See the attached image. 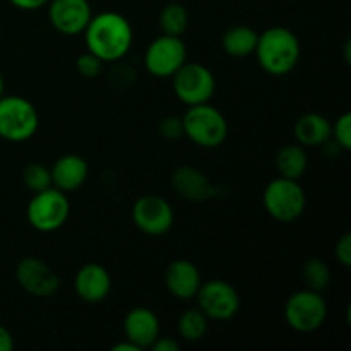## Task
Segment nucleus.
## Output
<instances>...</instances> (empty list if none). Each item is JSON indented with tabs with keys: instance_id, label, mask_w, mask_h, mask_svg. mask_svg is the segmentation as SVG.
Returning <instances> with one entry per match:
<instances>
[{
	"instance_id": "f257e3e1",
	"label": "nucleus",
	"mask_w": 351,
	"mask_h": 351,
	"mask_svg": "<svg viewBox=\"0 0 351 351\" xmlns=\"http://www.w3.org/2000/svg\"><path fill=\"white\" fill-rule=\"evenodd\" d=\"M86 48L103 62H117L125 57L134 43V29L125 16L113 10L93 14L84 29Z\"/></svg>"
},
{
	"instance_id": "f03ea898",
	"label": "nucleus",
	"mask_w": 351,
	"mask_h": 351,
	"mask_svg": "<svg viewBox=\"0 0 351 351\" xmlns=\"http://www.w3.org/2000/svg\"><path fill=\"white\" fill-rule=\"evenodd\" d=\"M254 53L263 71L281 77L290 74L300 62V40L288 27L273 26L259 33Z\"/></svg>"
},
{
	"instance_id": "7ed1b4c3",
	"label": "nucleus",
	"mask_w": 351,
	"mask_h": 351,
	"mask_svg": "<svg viewBox=\"0 0 351 351\" xmlns=\"http://www.w3.org/2000/svg\"><path fill=\"white\" fill-rule=\"evenodd\" d=\"M182 123L184 136L204 149L221 146L228 137V122L225 115L209 103L187 106V112L182 117Z\"/></svg>"
},
{
	"instance_id": "20e7f679",
	"label": "nucleus",
	"mask_w": 351,
	"mask_h": 351,
	"mask_svg": "<svg viewBox=\"0 0 351 351\" xmlns=\"http://www.w3.org/2000/svg\"><path fill=\"white\" fill-rule=\"evenodd\" d=\"M263 204L267 215L281 223H291L300 218L307 206V195L298 180L278 177L266 185Z\"/></svg>"
},
{
	"instance_id": "39448f33",
	"label": "nucleus",
	"mask_w": 351,
	"mask_h": 351,
	"mask_svg": "<svg viewBox=\"0 0 351 351\" xmlns=\"http://www.w3.org/2000/svg\"><path fill=\"white\" fill-rule=\"evenodd\" d=\"M40 115L29 99L3 95L0 98V137L9 143H24L38 132Z\"/></svg>"
},
{
	"instance_id": "423d86ee",
	"label": "nucleus",
	"mask_w": 351,
	"mask_h": 351,
	"mask_svg": "<svg viewBox=\"0 0 351 351\" xmlns=\"http://www.w3.org/2000/svg\"><path fill=\"white\" fill-rule=\"evenodd\" d=\"M71 215V202L67 194L55 187L34 192L27 202L26 218L31 228L40 233H51L60 230Z\"/></svg>"
},
{
	"instance_id": "0eeeda50",
	"label": "nucleus",
	"mask_w": 351,
	"mask_h": 351,
	"mask_svg": "<svg viewBox=\"0 0 351 351\" xmlns=\"http://www.w3.org/2000/svg\"><path fill=\"white\" fill-rule=\"evenodd\" d=\"M283 314L293 331L314 332L321 329L328 319V304L322 293L304 288L288 297Z\"/></svg>"
},
{
	"instance_id": "6e6552de",
	"label": "nucleus",
	"mask_w": 351,
	"mask_h": 351,
	"mask_svg": "<svg viewBox=\"0 0 351 351\" xmlns=\"http://www.w3.org/2000/svg\"><path fill=\"white\" fill-rule=\"evenodd\" d=\"M173 93L184 105L209 103L216 91V77L206 65L185 62L173 75Z\"/></svg>"
},
{
	"instance_id": "1a4fd4ad",
	"label": "nucleus",
	"mask_w": 351,
	"mask_h": 351,
	"mask_svg": "<svg viewBox=\"0 0 351 351\" xmlns=\"http://www.w3.org/2000/svg\"><path fill=\"white\" fill-rule=\"evenodd\" d=\"M195 298L199 308L213 321H230L240 311V295L228 281H202Z\"/></svg>"
},
{
	"instance_id": "9d476101",
	"label": "nucleus",
	"mask_w": 351,
	"mask_h": 351,
	"mask_svg": "<svg viewBox=\"0 0 351 351\" xmlns=\"http://www.w3.org/2000/svg\"><path fill=\"white\" fill-rule=\"evenodd\" d=\"M187 62V47L182 36L161 34L151 41L144 53L147 72L156 77H171Z\"/></svg>"
},
{
	"instance_id": "9b49d317",
	"label": "nucleus",
	"mask_w": 351,
	"mask_h": 351,
	"mask_svg": "<svg viewBox=\"0 0 351 351\" xmlns=\"http://www.w3.org/2000/svg\"><path fill=\"white\" fill-rule=\"evenodd\" d=\"M132 221L146 235L160 237L171 230L175 221V213L167 199L161 197V195L147 194L134 202Z\"/></svg>"
},
{
	"instance_id": "f8f14e48",
	"label": "nucleus",
	"mask_w": 351,
	"mask_h": 351,
	"mask_svg": "<svg viewBox=\"0 0 351 351\" xmlns=\"http://www.w3.org/2000/svg\"><path fill=\"white\" fill-rule=\"evenodd\" d=\"M16 281L26 293L36 298L53 297L60 288V278L38 257H24L16 266Z\"/></svg>"
},
{
	"instance_id": "ddd939ff",
	"label": "nucleus",
	"mask_w": 351,
	"mask_h": 351,
	"mask_svg": "<svg viewBox=\"0 0 351 351\" xmlns=\"http://www.w3.org/2000/svg\"><path fill=\"white\" fill-rule=\"evenodd\" d=\"M47 5L51 26L65 36L84 33L93 17L89 0H50Z\"/></svg>"
},
{
	"instance_id": "4468645a",
	"label": "nucleus",
	"mask_w": 351,
	"mask_h": 351,
	"mask_svg": "<svg viewBox=\"0 0 351 351\" xmlns=\"http://www.w3.org/2000/svg\"><path fill=\"white\" fill-rule=\"evenodd\" d=\"M74 288L77 297L86 304H99L112 291V276L101 264L88 263L75 273Z\"/></svg>"
},
{
	"instance_id": "2eb2a0df",
	"label": "nucleus",
	"mask_w": 351,
	"mask_h": 351,
	"mask_svg": "<svg viewBox=\"0 0 351 351\" xmlns=\"http://www.w3.org/2000/svg\"><path fill=\"white\" fill-rule=\"evenodd\" d=\"M202 285V276L199 267L192 261L177 259L168 264L165 271V287L178 300L195 298Z\"/></svg>"
},
{
	"instance_id": "dca6fc26",
	"label": "nucleus",
	"mask_w": 351,
	"mask_h": 351,
	"mask_svg": "<svg viewBox=\"0 0 351 351\" xmlns=\"http://www.w3.org/2000/svg\"><path fill=\"white\" fill-rule=\"evenodd\" d=\"M123 335L139 350L151 348L160 336V319L147 307L132 308L123 319Z\"/></svg>"
},
{
	"instance_id": "f3484780",
	"label": "nucleus",
	"mask_w": 351,
	"mask_h": 351,
	"mask_svg": "<svg viewBox=\"0 0 351 351\" xmlns=\"http://www.w3.org/2000/svg\"><path fill=\"white\" fill-rule=\"evenodd\" d=\"M50 173L51 187L69 194L86 184L89 177V165L79 154H64L51 165Z\"/></svg>"
},
{
	"instance_id": "a211bd4d",
	"label": "nucleus",
	"mask_w": 351,
	"mask_h": 351,
	"mask_svg": "<svg viewBox=\"0 0 351 351\" xmlns=\"http://www.w3.org/2000/svg\"><path fill=\"white\" fill-rule=\"evenodd\" d=\"M171 185L180 197L191 202H204L215 194L211 180L194 167H180L171 175Z\"/></svg>"
},
{
	"instance_id": "6ab92c4d",
	"label": "nucleus",
	"mask_w": 351,
	"mask_h": 351,
	"mask_svg": "<svg viewBox=\"0 0 351 351\" xmlns=\"http://www.w3.org/2000/svg\"><path fill=\"white\" fill-rule=\"evenodd\" d=\"M293 134L300 146H324V144H328L331 141V122L324 115H321V113H304L295 122Z\"/></svg>"
},
{
	"instance_id": "aec40b11",
	"label": "nucleus",
	"mask_w": 351,
	"mask_h": 351,
	"mask_svg": "<svg viewBox=\"0 0 351 351\" xmlns=\"http://www.w3.org/2000/svg\"><path fill=\"white\" fill-rule=\"evenodd\" d=\"M257 38H259V33L256 29L245 26V24H239V26H232L225 31L221 38V47L230 57L243 58L254 55Z\"/></svg>"
},
{
	"instance_id": "412c9836",
	"label": "nucleus",
	"mask_w": 351,
	"mask_h": 351,
	"mask_svg": "<svg viewBox=\"0 0 351 351\" xmlns=\"http://www.w3.org/2000/svg\"><path fill=\"white\" fill-rule=\"evenodd\" d=\"M308 167L307 151L300 144H287L276 153V170L280 177L298 180Z\"/></svg>"
},
{
	"instance_id": "4be33fe9",
	"label": "nucleus",
	"mask_w": 351,
	"mask_h": 351,
	"mask_svg": "<svg viewBox=\"0 0 351 351\" xmlns=\"http://www.w3.org/2000/svg\"><path fill=\"white\" fill-rule=\"evenodd\" d=\"M209 328V319L201 308H189L178 319V335L189 343L201 341Z\"/></svg>"
},
{
	"instance_id": "5701e85b",
	"label": "nucleus",
	"mask_w": 351,
	"mask_h": 351,
	"mask_svg": "<svg viewBox=\"0 0 351 351\" xmlns=\"http://www.w3.org/2000/svg\"><path fill=\"white\" fill-rule=\"evenodd\" d=\"M160 27L163 34L182 36L189 27V12L185 5L178 2H170L161 9Z\"/></svg>"
},
{
	"instance_id": "b1692460",
	"label": "nucleus",
	"mask_w": 351,
	"mask_h": 351,
	"mask_svg": "<svg viewBox=\"0 0 351 351\" xmlns=\"http://www.w3.org/2000/svg\"><path fill=\"white\" fill-rule=\"evenodd\" d=\"M302 281L305 288L322 293L331 283V269L321 259H308L302 266Z\"/></svg>"
},
{
	"instance_id": "393cba45",
	"label": "nucleus",
	"mask_w": 351,
	"mask_h": 351,
	"mask_svg": "<svg viewBox=\"0 0 351 351\" xmlns=\"http://www.w3.org/2000/svg\"><path fill=\"white\" fill-rule=\"evenodd\" d=\"M23 182L31 192H40L45 189L51 187V173L50 168L43 163H27L23 170Z\"/></svg>"
},
{
	"instance_id": "a878e982",
	"label": "nucleus",
	"mask_w": 351,
	"mask_h": 351,
	"mask_svg": "<svg viewBox=\"0 0 351 351\" xmlns=\"http://www.w3.org/2000/svg\"><path fill=\"white\" fill-rule=\"evenodd\" d=\"M331 139H335L336 146L343 151L351 149V113L346 112L338 117L335 123H331Z\"/></svg>"
},
{
	"instance_id": "bb28decb",
	"label": "nucleus",
	"mask_w": 351,
	"mask_h": 351,
	"mask_svg": "<svg viewBox=\"0 0 351 351\" xmlns=\"http://www.w3.org/2000/svg\"><path fill=\"white\" fill-rule=\"evenodd\" d=\"M103 67H105V62H103L98 55L91 53L89 50L79 55L77 60H75V69H77L79 74L86 79L98 77L103 72Z\"/></svg>"
},
{
	"instance_id": "cd10ccee",
	"label": "nucleus",
	"mask_w": 351,
	"mask_h": 351,
	"mask_svg": "<svg viewBox=\"0 0 351 351\" xmlns=\"http://www.w3.org/2000/svg\"><path fill=\"white\" fill-rule=\"evenodd\" d=\"M160 134L165 139H180L184 136V123L182 117H165L160 122Z\"/></svg>"
},
{
	"instance_id": "c85d7f7f",
	"label": "nucleus",
	"mask_w": 351,
	"mask_h": 351,
	"mask_svg": "<svg viewBox=\"0 0 351 351\" xmlns=\"http://www.w3.org/2000/svg\"><path fill=\"white\" fill-rule=\"evenodd\" d=\"M335 256L343 267L351 266V235L345 233L335 247Z\"/></svg>"
},
{
	"instance_id": "c756f323",
	"label": "nucleus",
	"mask_w": 351,
	"mask_h": 351,
	"mask_svg": "<svg viewBox=\"0 0 351 351\" xmlns=\"http://www.w3.org/2000/svg\"><path fill=\"white\" fill-rule=\"evenodd\" d=\"M149 350H153V351H178L180 350V345H178L173 338H161V336H158V339L153 343V345H151Z\"/></svg>"
},
{
	"instance_id": "7c9ffc66",
	"label": "nucleus",
	"mask_w": 351,
	"mask_h": 351,
	"mask_svg": "<svg viewBox=\"0 0 351 351\" xmlns=\"http://www.w3.org/2000/svg\"><path fill=\"white\" fill-rule=\"evenodd\" d=\"M16 9L21 10H36L47 5L50 0H9Z\"/></svg>"
},
{
	"instance_id": "2f4dec72",
	"label": "nucleus",
	"mask_w": 351,
	"mask_h": 351,
	"mask_svg": "<svg viewBox=\"0 0 351 351\" xmlns=\"http://www.w3.org/2000/svg\"><path fill=\"white\" fill-rule=\"evenodd\" d=\"M14 350V338L10 331L3 326H0V351H12Z\"/></svg>"
},
{
	"instance_id": "473e14b6",
	"label": "nucleus",
	"mask_w": 351,
	"mask_h": 351,
	"mask_svg": "<svg viewBox=\"0 0 351 351\" xmlns=\"http://www.w3.org/2000/svg\"><path fill=\"white\" fill-rule=\"evenodd\" d=\"M112 351H141L139 348H137L136 345H134V343H130V341H122V343H119V345H115L112 348Z\"/></svg>"
},
{
	"instance_id": "72a5a7b5",
	"label": "nucleus",
	"mask_w": 351,
	"mask_h": 351,
	"mask_svg": "<svg viewBox=\"0 0 351 351\" xmlns=\"http://www.w3.org/2000/svg\"><path fill=\"white\" fill-rule=\"evenodd\" d=\"M3 91H5V82H3V75L2 72H0V98L3 96Z\"/></svg>"
}]
</instances>
